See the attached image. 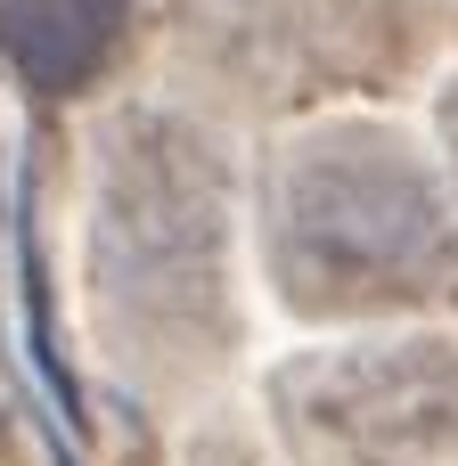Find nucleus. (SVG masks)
Returning <instances> with one entry per match:
<instances>
[{
  "instance_id": "obj_1",
  "label": "nucleus",
  "mask_w": 458,
  "mask_h": 466,
  "mask_svg": "<svg viewBox=\"0 0 458 466\" xmlns=\"http://www.w3.org/2000/svg\"><path fill=\"white\" fill-rule=\"evenodd\" d=\"M107 25H115V0H8L0 41L33 82H82L90 57L107 49Z\"/></svg>"
}]
</instances>
